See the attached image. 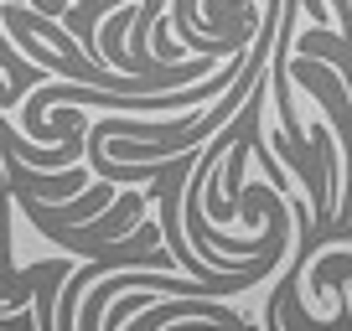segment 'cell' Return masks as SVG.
Masks as SVG:
<instances>
[{
	"instance_id": "cell-1",
	"label": "cell",
	"mask_w": 352,
	"mask_h": 331,
	"mask_svg": "<svg viewBox=\"0 0 352 331\" xmlns=\"http://www.w3.org/2000/svg\"><path fill=\"white\" fill-rule=\"evenodd\" d=\"M208 93H218V83H192L187 93H176V99H166V93H135V99H124V93H94V89H63V83H47L42 93H32V104H26V130L42 135L47 140V104H109V109H145V114H166V109H182V104H197L208 99Z\"/></svg>"
}]
</instances>
